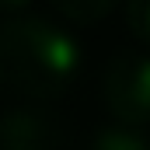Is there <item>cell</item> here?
Returning <instances> with one entry per match:
<instances>
[{"instance_id": "obj_3", "label": "cell", "mask_w": 150, "mask_h": 150, "mask_svg": "<svg viewBox=\"0 0 150 150\" xmlns=\"http://www.w3.org/2000/svg\"><path fill=\"white\" fill-rule=\"evenodd\" d=\"M59 126L52 115L14 108L0 115V150H56Z\"/></svg>"}, {"instance_id": "obj_6", "label": "cell", "mask_w": 150, "mask_h": 150, "mask_svg": "<svg viewBox=\"0 0 150 150\" xmlns=\"http://www.w3.org/2000/svg\"><path fill=\"white\" fill-rule=\"evenodd\" d=\"M126 25L140 42L150 45V0H126Z\"/></svg>"}, {"instance_id": "obj_7", "label": "cell", "mask_w": 150, "mask_h": 150, "mask_svg": "<svg viewBox=\"0 0 150 150\" xmlns=\"http://www.w3.org/2000/svg\"><path fill=\"white\" fill-rule=\"evenodd\" d=\"M32 4H35V0H0V11L11 14V18H18V14L32 11Z\"/></svg>"}, {"instance_id": "obj_1", "label": "cell", "mask_w": 150, "mask_h": 150, "mask_svg": "<svg viewBox=\"0 0 150 150\" xmlns=\"http://www.w3.org/2000/svg\"><path fill=\"white\" fill-rule=\"evenodd\" d=\"M80 49L59 25L18 14L0 25V87L21 98H59L77 77Z\"/></svg>"}, {"instance_id": "obj_5", "label": "cell", "mask_w": 150, "mask_h": 150, "mask_svg": "<svg viewBox=\"0 0 150 150\" xmlns=\"http://www.w3.org/2000/svg\"><path fill=\"white\" fill-rule=\"evenodd\" d=\"M91 150H150V143L129 126H108L94 136Z\"/></svg>"}, {"instance_id": "obj_2", "label": "cell", "mask_w": 150, "mask_h": 150, "mask_svg": "<svg viewBox=\"0 0 150 150\" xmlns=\"http://www.w3.org/2000/svg\"><path fill=\"white\" fill-rule=\"evenodd\" d=\"M105 105L119 119V126L140 129L150 122V56L122 52L115 56L101 80Z\"/></svg>"}, {"instance_id": "obj_4", "label": "cell", "mask_w": 150, "mask_h": 150, "mask_svg": "<svg viewBox=\"0 0 150 150\" xmlns=\"http://www.w3.org/2000/svg\"><path fill=\"white\" fill-rule=\"evenodd\" d=\"M115 4L119 0H52V7L77 25H94V21L108 18L115 11Z\"/></svg>"}]
</instances>
